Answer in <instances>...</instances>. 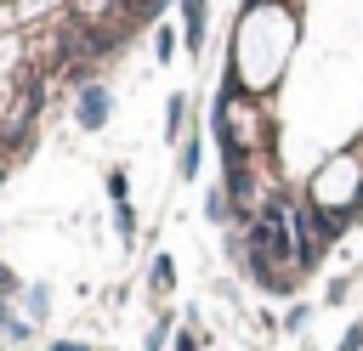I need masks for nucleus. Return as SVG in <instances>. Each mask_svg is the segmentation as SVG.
<instances>
[{
    "label": "nucleus",
    "mask_w": 363,
    "mask_h": 351,
    "mask_svg": "<svg viewBox=\"0 0 363 351\" xmlns=\"http://www.w3.org/2000/svg\"><path fill=\"white\" fill-rule=\"evenodd\" d=\"M74 119H79L85 130H102V125H108V91H102V85H85L79 102H74Z\"/></svg>",
    "instance_id": "obj_1"
},
{
    "label": "nucleus",
    "mask_w": 363,
    "mask_h": 351,
    "mask_svg": "<svg viewBox=\"0 0 363 351\" xmlns=\"http://www.w3.org/2000/svg\"><path fill=\"white\" fill-rule=\"evenodd\" d=\"M182 17H187V51L204 45V0H182Z\"/></svg>",
    "instance_id": "obj_2"
},
{
    "label": "nucleus",
    "mask_w": 363,
    "mask_h": 351,
    "mask_svg": "<svg viewBox=\"0 0 363 351\" xmlns=\"http://www.w3.org/2000/svg\"><path fill=\"white\" fill-rule=\"evenodd\" d=\"M170 283H176V266H170V255H159V260H153V289L170 294Z\"/></svg>",
    "instance_id": "obj_3"
},
{
    "label": "nucleus",
    "mask_w": 363,
    "mask_h": 351,
    "mask_svg": "<svg viewBox=\"0 0 363 351\" xmlns=\"http://www.w3.org/2000/svg\"><path fill=\"white\" fill-rule=\"evenodd\" d=\"M182 113H187V102H182V96H170V108H164V136H176V130H182Z\"/></svg>",
    "instance_id": "obj_4"
},
{
    "label": "nucleus",
    "mask_w": 363,
    "mask_h": 351,
    "mask_svg": "<svg viewBox=\"0 0 363 351\" xmlns=\"http://www.w3.org/2000/svg\"><path fill=\"white\" fill-rule=\"evenodd\" d=\"M357 345H363V323H352V328L340 334V345H335V351H357Z\"/></svg>",
    "instance_id": "obj_5"
},
{
    "label": "nucleus",
    "mask_w": 363,
    "mask_h": 351,
    "mask_svg": "<svg viewBox=\"0 0 363 351\" xmlns=\"http://www.w3.org/2000/svg\"><path fill=\"white\" fill-rule=\"evenodd\" d=\"M57 0H17V17H40V11H51Z\"/></svg>",
    "instance_id": "obj_6"
},
{
    "label": "nucleus",
    "mask_w": 363,
    "mask_h": 351,
    "mask_svg": "<svg viewBox=\"0 0 363 351\" xmlns=\"http://www.w3.org/2000/svg\"><path fill=\"white\" fill-rule=\"evenodd\" d=\"M193 170H199V142H187V147H182V176H193Z\"/></svg>",
    "instance_id": "obj_7"
},
{
    "label": "nucleus",
    "mask_w": 363,
    "mask_h": 351,
    "mask_svg": "<svg viewBox=\"0 0 363 351\" xmlns=\"http://www.w3.org/2000/svg\"><path fill=\"white\" fill-rule=\"evenodd\" d=\"M11 62H17V40H11V34H6V40H0V74H6V68H11Z\"/></svg>",
    "instance_id": "obj_8"
},
{
    "label": "nucleus",
    "mask_w": 363,
    "mask_h": 351,
    "mask_svg": "<svg viewBox=\"0 0 363 351\" xmlns=\"http://www.w3.org/2000/svg\"><path fill=\"white\" fill-rule=\"evenodd\" d=\"M108 192H113V204H125V170H113V176H108Z\"/></svg>",
    "instance_id": "obj_9"
},
{
    "label": "nucleus",
    "mask_w": 363,
    "mask_h": 351,
    "mask_svg": "<svg viewBox=\"0 0 363 351\" xmlns=\"http://www.w3.org/2000/svg\"><path fill=\"white\" fill-rule=\"evenodd\" d=\"M0 334H11V340H17V334H23V323H17V317H11V311H6V306H0Z\"/></svg>",
    "instance_id": "obj_10"
},
{
    "label": "nucleus",
    "mask_w": 363,
    "mask_h": 351,
    "mask_svg": "<svg viewBox=\"0 0 363 351\" xmlns=\"http://www.w3.org/2000/svg\"><path fill=\"white\" fill-rule=\"evenodd\" d=\"M0 294H17V277H11V266L0 260Z\"/></svg>",
    "instance_id": "obj_11"
},
{
    "label": "nucleus",
    "mask_w": 363,
    "mask_h": 351,
    "mask_svg": "<svg viewBox=\"0 0 363 351\" xmlns=\"http://www.w3.org/2000/svg\"><path fill=\"white\" fill-rule=\"evenodd\" d=\"M176 351H199V340L193 334H176Z\"/></svg>",
    "instance_id": "obj_12"
},
{
    "label": "nucleus",
    "mask_w": 363,
    "mask_h": 351,
    "mask_svg": "<svg viewBox=\"0 0 363 351\" xmlns=\"http://www.w3.org/2000/svg\"><path fill=\"white\" fill-rule=\"evenodd\" d=\"M51 351H91V345H79V340H57Z\"/></svg>",
    "instance_id": "obj_13"
},
{
    "label": "nucleus",
    "mask_w": 363,
    "mask_h": 351,
    "mask_svg": "<svg viewBox=\"0 0 363 351\" xmlns=\"http://www.w3.org/2000/svg\"><path fill=\"white\" fill-rule=\"evenodd\" d=\"M11 96H17V91H11V85H6V79H0V113H6V108H11Z\"/></svg>",
    "instance_id": "obj_14"
}]
</instances>
